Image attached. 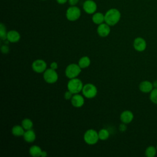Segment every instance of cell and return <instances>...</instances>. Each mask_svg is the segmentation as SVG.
<instances>
[{
    "instance_id": "cell-29",
    "label": "cell",
    "mask_w": 157,
    "mask_h": 157,
    "mask_svg": "<svg viewBox=\"0 0 157 157\" xmlns=\"http://www.w3.org/2000/svg\"><path fill=\"white\" fill-rule=\"evenodd\" d=\"M119 129L121 131H124L126 129V124L124 123H122L120 126H119Z\"/></svg>"
},
{
    "instance_id": "cell-2",
    "label": "cell",
    "mask_w": 157,
    "mask_h": 157,
    "mask_svg": "<svg viewBox=\"0 0 157 157\" xmlns=\"http://www.w3.org/2000/svg\"><path fill=\"white\" fill-rule=\"evenodd\" d=\"M83 85L82 82L77 78H71L67 82V88L69 91L72 92L74 94L80 93L83 88Z\"/></svg>"
},
{
    "instance_id": "cell-11",
    "label": "cell",
    "mask_w": 157,
    "mask_h": 157,
    "mask_svg": "<svg viewBox=\"0 0 157 157\" xmlns=\"http://www.w3.org/2000/svg\"><path fill=\"white\" fill-rule=\"evenodd\" d=\"M110 32V26L107 24L106 23H102L100 25H99L98 28H97V33L99 36L101 37H106L107 36Z\"/></svg>"
},
{
    "instance_id": "cell-17",
    "label": "cell",
    "mask_w": 157,
    "mask_h": 157,
    "mask_svg": "<svg viewBox=\"0 0 157 157\" xmlns=\"http://www.w3.org/2000/svg\"><path fill=\"white\" fill-rule=\"evenodd\" d=\"M92 20L93 23L96 25H100L105 21L104 15H103L101 12H96L94 13L92 17Z\"/></svg>"
},
{
    "instance_id": "cell-9",
    "label": "cell",
    "mask_w": 157,
    "mask_h": 157,
    "mask_svg": "<svg viewBox=\"0 0 157 157\" xmlns=\"http://www.w3.org/2000/svg\"><path fill=\"white\" fill-rule=\"evenodd\" d=\"M133 47L137 52H143L146 49L147 42L144 38L139 37L134 39Z\"/></svg>"
},
{
    "instance_id": "cell-32",
    "label": "cell",
    "mask_w": 157,
    "mask_h": 157,
    "mask_svg": "<svg viewBox=\"0 0 157 157\" xmlns=\"http://www.w3.org/2000/svg\"><path fill=\"white\" fill-rule=\"evenodd\" d=\"M47 152L45 151H42V154H41V156L42 157H45V156H47Z\"/></svg>"
},
{
    "instance_id": "cell-7",
    "label": "cell",
    "mask_w": 157,
    "mask_h": 157,
    "mask_svg": "<svg viewBox=\"0 0 157 157\" xmlns=\"http://www.w3.org/2000/svg\"><path fill=\"white\" fill-rule=\"evenodd\" d=\"M44 80L48 83H54L57 82L58 79V75L55 70L52 68L46 69L43 74Z\"/></svg>"
},
{
    "instance_id": "cell-23",
    "label": "cell",
    "mask_w": 157,
    "mask_h": 157,
    "mask_svg": "<svg viewBox=\"0 0 157 157\" xmlns=\"http://www.w3.org/2000/svg\"><path fill=\"white\" fill-rule=\"evenodd\" d=\"M98 136H99V139H101L102 140H105L109 138V132L108 130L106 129H101L98 132Z\"/></svg>"
},
{
    "instance_id": "cell-18",
    "label": "cell",
    "mask_w": 157,
    "mask_h": 157,
    "mask_svg": "<svg viewBox=\"0 0 157 157\" xmlns=\"http://www.w3.org/2000/svg\"><path fill=\"white\" fill-rule=\"evenodd\" d=\"M29 154L34 157H39L41 156V154L42 150L40 148V147L37 145H33L29 148Z\"/></svg>"
},
{
    "instance_id": "cell-13",
    "label": "cell",
    "mask_w": 157,
    "mask_h": 157,
    "mask_svg": "<svg viewBox=\"0 0 157 157\" xmlns=\"http://www.w3.org/2000/svg\"><path fill=\"white\" fill-rule=\"evenodd\" d=\"M134 118V115L130 110H124L120 115V120L122 123L128 124L131 123Z\"/></svg>"
},
{
    "instance_id": "cell-20",
    "label": "cell",
    "mask_w": 157,
    "mask_h": 157,
    "mask_svg": "<svg viewBox=\"0 0 157 157\" xmlns=\"http://www.w3.org/2000/svg\"><path fill=\"white\" fill-rule=\"evenodd\" d=\"M25 129L22 126L15 125L12 129V133L15 136H21L25 133Z\"/></svg>"
},
{
    "instance_id": "cell-15",
    "label": "cell",
    "mask_w": 157,
    "mask_h": 157,
    "mask_svg": "<svg viewBox=\"0 0 157 157\" xmlns=\"http://www.w3.org/2000/svg\"><path fill=\"white\" fill-rule=\"evenodd\" d=\"M7 39L12 43L17 42L20 39V33L15 30H11L7 32Z\"/></svg>"
},
{
    "instance_id": "cell-22",
    "label": "cell",
    "mask_w": 157,
    "mask_h": 157,
    "mask_svg": "<svg viewBox=\"0 0 157 157\" xmlns=\"http://www.w3.org/2000/svg\"><path fill=\"white\" fill-rule=\"evenodd\" d=\"M21 126L25 129V130H29L32 129L33 126V123L30 119L25 118L21 121Z\"/></svg>"
},
{
    "instance_id": "cell-16",
    "label": "cell",
    "mask_w": 157,
    "mask_h": 157,
    "mask_svg": "<svg viewBox=\"0 0 157 157\" xmlns=\"http://www.w3.org/2000/svg\"><path fill=\"white\" fill-rule=\"evenodd\" d=\"M23 136L24 140L28 143H31L34 142L36 139V134L32 129L26 130Z\"/></svg>"
},
{
    "instance_id": "cell-6",
    "label": "cell",
    "mask_w": 157,
    "mask_h": 157,
    "mask_svg": "<svg viewBox=\"0 0 157 157\" xmlns=\"http://www.w3.org/2000/svg\"><path fill=\"white\" fill-rule=\"evenodd\" d=\"M81 15L80 10L78 7L72 6L69 7L66 10V18L69 21H75L79 18Z\"/></svg>"
},
{
    "instance_id": "cell-21",
    "label": "cell",
    "mask_w": 157,
    "mask_h": 157,
    "mask_svg": "<svg viewBox=\"0 0 157 157\" xmlns=\"http://www.w3.org/2000/svg\"><path fill=\"white\" fill-rule=\"evenodd\" d=\"M156 152H157L156 148L154 146L150 145L146 148L145 153L147 157H153L156 155Z\"/></svg>"
},
{
    "instance_id": "cell-33",
    "label": "cell",
    "mask_w": 157,
    "mask_h": 157,
    "mask_svg": "<svg viewBox=\"0 0 157 157\" xmlns=\"http://www.w3.org/2000/svg\"><path fill=\"white\" fill-rule=\"evenodd\" d=\"M153 85L154 88H157V80H155V81L153 83Z\"/></svg>"
},
{
    "instance_id": "cell-19",
    "label": "cell",
    "mask_w": 157,
    "mask_h": 157,
    "mask_svg": "<svg viewBox=\"0 0 157 157\" xmlns=\"http://www.w3.org/2000/svg\"><path fill=\"white\" fill-rule=\"evenodd\" d=\"M90 63H91V61L90 58L88 56H85L80 58V59L78 61V64L82 69H85L88 67L90 65Z\"/></svg>"
},
{
    "instance_id": "cell-5",
    "label": "cell",
    "mask_w": 157,
    "mask_h": 157,
    "mask_svg": "<svg viewBox=\"0 0 157 157\" xmlns=\"http://www.w3.org/2000/svg\"><path fill=\"white\" fill-rule=\"evenodd\" d=\"M82 91L83 96L88 99L94 98L98 93L97 88L92 83H86L84 85Z\"/></svg>"
},
{
    "instance_id": "cell-27",
    "label": "cell",
    "mask_w": 157,
    "mask_h": 157,
    "mask_svg": "<svg viewBox=\"0 0 157 157\" xmlns=\"http://www.w3.org/2000/svg\"><path fill=\"white\" fill-rule=\"evenodd\" d=\"M74 94L71 92L70 91L67 90V91L65 92L64 93V98L66 99V100H69V99H71V98H72Z\"/></svg>"
},
{
    "instance_id": "cell-3",
    "label": "cell",
    "mask_w": 157,
    "mask_h": 157,
    "mask_svg": "<svg viewBox=\"0 0 157 157\" xmlns=\"http://www.w3.org/2000/svg\"><path fill=\"white\" fill-rule=\"evenodd\" d=\"M82 68L79 66L78 64L72 63L66 67L65 70V74L66 76L69 79L74 78H76L80 74Z\"/></svg>"
},
{
    "instance_id": "cell-34",
    "label": "cell",
    "mask_w": 157,
    "mask_h": 157,
    "mask_svg": "<svg viewBox=\"0 0 157 157\" xmlns=\"http://www.w3.org/2000/svg\"><path fill=\"white\" fill-rule=\"evenodd\" d=\"M156 150H157V145H156Z\"/></svg>"
},
{
    "instance_id": "cell-31",
    "label": "cell",
    "mask_w": 157,
    "mask_h": 157,
    "mask_svg": "<svg viewBox=\"0 0 157 157\" xmlns=\"http://www.w3.org/2000/svg\"><path fill=\"white\" fill-rule=\"evenodd\" d=\"M68 0H56V1L59 3V4H64L66 3Z\"/></svg>"
},
{
    "instance_id": "cell-12",
    "label": "cell",
    "mask_w": 157,
    "mask_h": 157,
    "mask_svg": "<svg viewBox=\"0 0 157 157\" xmlns=\"http://www.w3.org/2000/svg\"><path fill=\"white\" fill-rule=\"evenodd\" d=\"M72 105L77 108L81 107L84 104V98L79 94H74L71 99Z\"/></svg>"
},
{
    "instance_id": "cell-28",
    "label": "cell",
    "mask_w": 157,
    "mask_h": 157,
    "mask_svg": "<svg viewBox=\"0 0 157 157\" xmlns=\"http://www.w3.org/2000/svg\"><path fill=\"white\" fill-rule=\"evenodd\" d=\"M58 63L56 62H55V61H53V62H52L50 64V68H52V69L56 70L58 68Z\"/></svg>"
},
{
    "instance_id": "cell-10",
    "label": "cell",
    "mask_w": 157,
    "mask_h": 157,
    "mask_svg": "<svg viewBox=\"0 0 157 157\" xmlns=\"http://www.w3.org/2000/svg\"><path fill=\"white\" fill-rule=\"evenodd\" d=\"M85 12L88 14L94 13L97 9V5L94 1L92 0H86L83 5Z\"/></svg>"
},
{
    "instance_id": "cell-30",
    "label": "cell",
    "mask_w": 157,
    "mask_h": 157,
    "mask_svg": "<svg viewBox=\"0 0 157 157\" xmlns=\"http://www.w3.org/2000/svg\"><path fill=\"white\" fill-rule=\"evenodd\" d=\"M78 1H79V0H68L69 3L70 5H71V6H75V5H76V4L78 3Z\"/></svg>"
},
{
    "instance_id": "cell-8",
    "label": "cell",
    "mask_w": 157,
    "mask_h": 157,
    "mask_svg": "<svg viewBox=\"0 0 157 157\" xmlns=\"http://www.w3.org/2000/svg\"><path fill=\"white\" fill-rule=\"evenodd\" d=\"M32 69L37 73L44 72L47 69V63L43 59H36L32 63Z\"/></svg>"
},
{
    "instance_id": "cell-24",
    "label": "cell",
    "mask_w": 157,
    "mask_h": 157,
    "mask_svg": "<svg viewBox=\"0 0 157 157\" xmlns=\"http://www.w3.org/2000/svg\"><path fill=\"white\" fill-rule=\"evenodd\" d=\"M7 33L6 32L5 26L2 23H1V25H0V37H1V40H7Z\"/></svg>"
},
{
    "instance_id": "cell-4",
    "label": "cell",
    "mask_w": 157,
    "mask_h": 157,
    "mask_svg": "<svg viewBox=\"0 0 157 157\" xmlns=\"http://www.w3.org/2000/svg\"><path fill=\"white\" fill-rule=\"evenodd\" d=\"M83 139L85 142L88 145H94L96 144L99 139L98 132L93 129H88L85 132Z\"/></svg>"
},
{
    "instance_id": "cell-14",
    "label": "cell",
    "mask_w": 157,
    "mask_h": 157,
    "mask_svg": "<svg viewBox=\"0 0 157 157\" xmlns=\"http://www.w3.org/2000/svg\"><path fill=\"white\" fill-rule=\"evenodd\" d=\"M154 88L153 83L148 80H144L139 84V90L145 93H150Z\"/></svg>"
},
{
    "instance_id": "cell-26",
    "label": "cell",
    "mask_w": 157,
    "mask_h": 157,
    "mask_svg": "<svg viewBox=\"0 0 157 157\" xmlns=\"http://www.w3.org/2000/svg\"><path fill=\"white\" fill-rule=\"evenodd\" d=\"M1 50L3 54H7L9 52L10 49H9V47L7 45H3L1 46Z\"/></svg>"
},
{
    "instance_id": "cell-1",
    "label": "cell",
    "mask_w": 157,
    "mask_h": 157,
    "mask_svg": "<svg viewBox=\"0 0 157 157\" xmlns=\"http://www.w3.org/2000/svg\"><path fill=\"white\" fill-rule=\"evenodd\" d=\"M121 13L117 9H110L104 15L105 22L109 26L115 25L120 20Z\"/></svg>"
},
{
    "instance_id": "cell-25",
    "label": "cell",
    "mask_w": 157,
    "mask_h": 157,
    "mask_svg": "<svg viewBox=\"0 0 157 157\" xmlns=\"http://www.w3.org/2000/svg\"><path fill=\"white\" fill-rule=\"evenodd\" d=\"M150 99L153 103L157 104V88H153L150 92Z\"/></svg>"
}]
</instances>
